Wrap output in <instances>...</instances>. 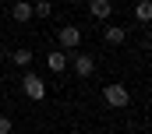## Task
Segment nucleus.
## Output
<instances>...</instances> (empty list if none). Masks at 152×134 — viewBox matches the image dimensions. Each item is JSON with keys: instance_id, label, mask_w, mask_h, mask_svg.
<instances>
[{"instance_id": "nucleus-9", "label": "nucleus", "mask_w": 152, "mask_h": 134, "mask_svg": "<svg viewBox=\"0 0 152 134\" xmlns=\"http://www.w3.org/2000/svg\"><path fill=\"white\" fill-rule=\"evenodd\" d=\"M50 14H53V4L50 0H36L32 4V18H50Z\"/></svg>"}, {"instance_id": "nucleus-2", "label": "nucleus", "mask_w": 152, "mask_h": 134, "mask_svg": "<svg viewBox=\"0 0 152 134\" xmlns=\"http://www.w3.org/2000/svg\"><path fill=\"white\" fill-rule=\"evenodd\" d=\"M57 39H60V50H64V53L71 57V53L78 50V46H81V28H78V25H64Z\"/></svg>"}, {"instance_id": "nucleus-3", "label": "nucleus", "mask_w": 152, "mask_h": 134, "mask_svg": "<svg viewBox=\"0 0 152 134\" xmlns=\"http://www.w3.org/2000/svg\"><path fill=\"white\" fill-rule=\"evenodd\" d=\"M103 102L113 106V109H120V106L131 102V92H127L124 85H106V88H103Z\"/></svg>"}, {"instance_id": "nucleus-12", "label": "nucleus", "mask_w": 152, "mask_h": 134, "mask_svg": "<svg viewBox=\"0 0 152 134\" xmlns=\"http://www.w3.org/2000/svg\"><path fill=\"white\" fill-rule=\"evenodd\" d=\"M14 131V124H11V117H0V134H11Z\"/></svg>"}, {"instance_id": "nucleus-11", "label": "nucleus", "mask_w": 152, "mask_h": 134, "mask_svg": "<svg viewBox=\"0 0 152 134\" xmlns=\"http://www.w3.org/2000/svg\"><path fill=\"white\" fill-rule=\"evenodd\" d=\"M134 18H138V21H152V4L149 0H142V4L134 7Z\"/></svg>"}, {"instance_id": "nucleus-1", "label": "nucleus", "mask_w": 152, "mask_h": 134, "mask_svg": "<svg viewBox=\"0 0 152 134\" xmlns=\"http://www.w3.org/2000/svg\"><path fill=\"white\" fill-rule=\"evenodd\" d=\"M21 88H25V95L28 99H46V81L39 78V74H32V71H25V78H21Z\"/></svg>"}, {"instance_id": "nucleus-7", "label": "nucleus", "mask_w": 152, "mask_h": 134, "mask_svg": "<svg viewBox=\"0 0 152 134\" xmlns=\"http://www.w3.org/2000/svg\"><path fill=\"white\" fill-rule=\"evenodd\" d=\"M46 67H50L53 74H60V71L67 67V53H64V50H53V53L46 57Z\"/></svg>"}, {"instance_id": "nucleus-10", "label": "nucleus", "mask_w": 152, "mask_h": 134, "mask_svg": "<svg viewBox=\"0 0 152 134\" xmlns=\"http://www.w3.org/2000/svg\"><path fill=\"white\" fill-rule=\"evenodd\" d=\"M11 60H14V67H28L32 64V50H14Z\"/></svg>"}, {"instance_id": "nucleus-4", "label": "nucleus", "mask_w": 152, "mask_h": 134, "mask_svg": "<svg viewBox=\"0 0 152 134\" xmlns=\"http://www.w3.org/2000/svg\"><path fill=\"white\" fill-rule=\"evenodd\" d=\"M71 57H75V74H78V78H92L96 57H92V53H71Z\"/></svg>"}, {"instance_id": "nucleus-8", "label": "nucleus", "mask_w": 152, "mask_h": 134, "mask_svg": "<svg viewBox=\"0 0 152 134\" xmlns=\"http://www.w3.org/2000/svg\"><path fill=\"white\" fill-rule=\"evenodd\" d=\"M11 14H14V21H32V4L28 0H18L11 7Z\"/></svg>"}, {"instance_id": "nucleus-5", "label": "nucleus", "mask_w": 152, "mask_h": 134, "mask_svg": "<svg viewBox=\"0 0 152 134\" xmlns=\"http://www.w3.org/2000/svg\"><path fill=\"white\" fill-rule=\"evenodd\" d=\"M88 14H92L96 21H110L113 4H110V0H88Z\"/></svg>"}, {"instance_id": "nucleus-6", "label": "nucleus", "mask_w": 152, "mask_h": 134, "mask_svg": "<svg viewBox=\"0 0 152 134\" xmlns=\"http://www.w3.org/2000/svg\"><path fill=\"white\" fill-rule=\"evenodd\" d=\"M103 39H106V46H124V42H127V32H124L120 25H106Z\"/></svg>"}]
</instances>
